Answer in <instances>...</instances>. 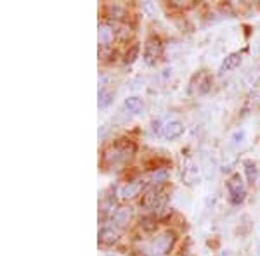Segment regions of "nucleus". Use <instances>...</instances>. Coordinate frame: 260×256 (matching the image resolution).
Wrapping results in <instances>:
<instances>
[{
  "label": "nucleus",
  "instance_id": "obj_11",
  "mask_svg": "<svg viewBox=\"0 0 260 256\" xmlns=\"http://www.w3.org/2000/svg\"><path fill=\"white\" fill-rule=\"evenodd\" d=\"M125 107L132 115H141L144 111V100L141 97H136V95H130V97L125 99Z\"/></svg>",
  "mask_w": 260,
  "mask_h": 256
},
{
  "label": "nucleus",
  "instance_id": "obj_6",
  "mask_svg": "<svg viewBox=\"0 0 260 256\" xmlns=\"http://www.w3.org/2000/svg\"><path fill=\"white\" fill-rule=\"evenodd\" d=\"M132 151H134V148H132V149H128V145H127V144H125V145L118 144L115 149L110 151V153L106 154V159L111 163V165H118V163L125 161L127 158H130V153H132Z\"/></svg>",
  "mask_w": 260,
  "mask_h": 256
},
{
  "label": "nucleus",
  "instance_id": "obj_2",
  "mask_svg": "<svg viewBox=\"0 0 260 256\" xmlns=\"http://www.w3.org/2000/svg\"><path fill=\"white\" fill-rule=\"evenodd\" d=\"M163 54V45H161V40L158 36L151 35L144 44V61L148 62L149 66H154L158 61H160Z\"/></svg>",
  "mask_w": 260,
  "mask_h": 256
},
{
  "label": "nucleus",
  "instance_id": "obj_10",
  "mask_svg": "<svg viewBox=\"0 0 260 256\" xmlns=\"http://www.w3.org/2000/svg\"><path fill=\"white\" fill-rule=\"evenodd\" d=\"M98 36H99V44L106 47V45H111L113 40H115V30H113L110 24H99Z\"/></svg>",
  "mask_w": 260,
  "mask_h": 256
},
{
  "label": "nucleus",
  "instance_id": "obj_4",
  "mask_svg": "<svg viewBox=\"0 0 260 256\" xmlns=\"http://www.w3.org/2000/svg\"><path fill=\"white\" fill-rule=\"evenodd\" d=\"M184 132H186V127H184V123L179 120L167 121L161 128V135L165 137L167 140H175V138H179L180 135H184Z\"/></svg>",
  "mask_w": 260,
  "mask_h": 256
},
{
  "label": "nucleus",
  "instance_id": "obj_9",
  "mask_svg": "<svg viewBox=\"0 0 260 256\" xmlns=\"http://www.w3.org/2000/svg\"><path fill=\"white\" fill-rule=\"evenodd\" d=\"M241 62H243V54L241 52H233V54H229L224 61H222L219 71H220V73H229V71L240 68Z\"/></svg>",
  "mask_w": 260,
  "mask_h": 256
},
{
  "label": "nucleus",
  "instance_id": "obj_5",
  "mask_svg": "<svg viewBox=\"0 0 260 256\" xmlns=\"http://www.w3.org/2000/svg\"><path fill=\"white\" fill-rule=\"evenodd\" d=\"M130 220H132V208L121 206L113 213V225L118 230H123L130 224Z\"/></svg>",
  "mask_w": 260,
  "mask_h": 256
},
{
  "label": "nucleus",
  "instance_id": "obj_16",
  "mask_svg": "<svg viewBox=\"0 0 260 256\" xmlns=\"http://www.w3.org/2000/svg\"><path fill=\"white\" fill-rule=\"evenodd\" d=\"M141 254H142V256H161V254L154 253L153 249H142V251H141Z\"/></svg>",
  "mask_w": 260,
  "mask_h": 256
},
{
  "label": "nucleus",
  "instance_id": "obj_13",
  "mask_svg": "<svg viewBox=\"0 0 260 256\" xmlns=\"http://www.w3.org/2000/svg\"><path fill=\"white\" fill-rule=\"evenodd\" d=\"M113 99H115V94H113L111 90H101L99 92V107L101 109L108 107L113 102Z\"/></svg>",
  "mask_w": 260,
  "mask_h": 256
},
{
  "label": "nucleus",
  "instance_id": "obj_8",
  "mask_svg": "<svg viewBox=\"0 0 260 256\" xmlns=\"http://www.w3.org/2000/svg\"><path fill=\"white\" fill-rule=\"evenodd\" d=\"M142 189V182H139V180H136V182H127L125 186L120 187L118 194L121 199H134V197L139 196Z\"/></svg>",
  "mask_w": 260,
  "mask_h": 256
},
{
  "label": "nucleus",
  "instance_id": "obj_1",
  "mask_svg": "<svg viewBox=\"0 0 260 256\" xmlns=\"http://www.w3.org/2000/svg\"><path fill=\"white\" fill-rule=\"evenodd\" d=\"M225 187H228V194H229V201L233 204H241L246 197V186L243 182V177L240 173H233L229 177V180L225 182Z\"/></svg>",
  "mask_w": 260,
  "mask_h": 256
},
{
  "label": "nucleus",
  "instance_id": "obj_15",
  "mask_svg": "<svg viewBox=\"0 0 260 256\" xmlns=\"http://www.w3.org/2000/svg\"><path fill=\"white\" fill-rule=\"evenodd\" d=\"M141 227L144 230H148V232H153V230L156 229V220H154L153 216H146L141 220Z\"/></svg>",
  "mask_w": 260,
  "mask_h": 256
},
{
  "label": "nucleus",
  "instance_id": "obj_17",
  "mask_svg": "<svg viewBox=\"0 0 260 256\" xmlns=\"http://www.w3.org/2000/svg\"><path fill=\"white\" fill-rule=\"evenodd\" d=\"M219 256H233V253H231V251H224V253L219 254Z\"/></svg>",
  "mask_w": 260,
  "mask_h": 256
},
{
  "label": "nucleus",
  "instance_id": "obj_3",
  "mask_svg": "<svg viewBox=\"0 0 260 256\" xmlns=\"http://www.w3.org/2000/svg\"><path fill=\"white\" fill-rule=\"evenodd\" d=\"M174 244H175V234L170 232V230H167V232L160 234V236L154 239V241H153V247H151V249H153L154 253L165 256V254H169L170 251H172Z\"/></svg>",
  "mask_w": 260,
  "mask_h": 256
},
{
  "label": "nucleus",
  "instance_id": "obj_14",
  "mask_svg": "<svg viewBox=\"0 0 260 256\" xmlns=\"http://www.w3.org/2000/svg\"><path fill=\"white\" fill-rule=\"evenodd\" d=\"M139 50H141L139 44L132 45V47L127 50V54H125V64H132V62L139 57Z\"/></svg>",
  "mask_w": 260,
  "mask_h": 256
},
{
  "label": "nucleus",
  "instance_id": "obj_12",
  "mask_svg": "<svg viewBox=\"0 0 260 256\" xmlns=\"http://www.w3.org/2000/svg\"><path fill=\"white\" fill-rule=\"evenodd\" d=\"M243 166H245V171H246V177H248V182L250 184H255L258 178V168H257V163L253 159H245L243 161Z\"/></svg>",
  "mask_w": 260,
  "mask_h": 256
},
{
  "label": "nucleus",
  "instance_id": "obj_7",
  "mask_svg": "<svg viewBox=\"0 0 260 256\" xmlns=\"http://www.w3.org/2000/svg\"><path fill=\"white\" fill-rule=\"evenodd\" d=\"M120 239V230L115 225H104L99 230V241L103 244H115Z\"/></svg>",
  "mask_w": 260,
  "mask_h": 256
}]
</instances>
